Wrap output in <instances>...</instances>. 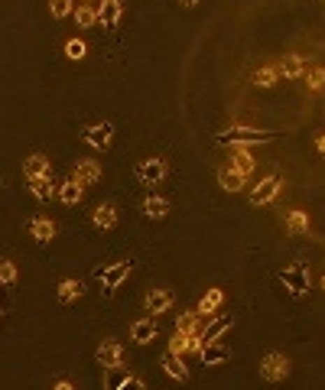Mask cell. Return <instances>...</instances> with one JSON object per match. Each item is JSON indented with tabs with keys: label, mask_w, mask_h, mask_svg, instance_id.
<instances>
[{
	"label": "cell",
	"mask_w": 325,
	"mask_h": 390,
	"mask_svg": "<svg viewBox=\"0 0 325 390\" xmlns=\"http://www.w3.org/2000/svg\"><path fill=\"white\" fill-rule=\"evenodd\" d=\"M137 179L143 182V186H159V182L166 179V160L147 156L143 163H137Z\"/></svg>",
	"instance_id": "7"
},
{
	"label": "cell",
	"mask_w": 325,
	"mask_h": 390,
	"mask_svg": "<svg viewBox=\"0 0 325 390\" xmlns=\"http://www.w3.org/2000/svg\"><path fill=\"white\" fill-rule=\"evenodd\" d=\"M273 68H277V75H280V78H299V75H303V72L309 68V62H306L303 56H287V59H280Z\"/></svg>",
	"instance_id": "17"
},
{
	"label": "cell",
	"mask_w": 325,
	"mask_h": 390,
	"mask_svg": "<svg viewBox=\"0 0 325 390\" xmlns=\"http://www.w3.org/2000/svg\"><path fill=\"white\" fill-rule=\"evenodd\" d=\"M157 332H159V325L153 315H143L137 322H130V338H133V345H150L157 338Z\"/></svg>",
	"instance_id": "11"
},
{
	"label": "cell",
	"mask_w": 325,
	"mask_h": 390,
	"mask_svg": "<svg viewBox=\"0 0 325 390\" xmlns=\"http://www.w3.org/2000/svg\"><path fill=\"white\" fill-rule=\"evenodd\" d=\"M198 358H202V364H208V368H218V364H224L231 358V352H228L224 342H208L198 348Z\"/></svg>",
	"instance_id": "13"
},
{
	"label": "cell",
	"mask_w": 325,
	"mask_h": 390,
	"mask_svg": "<svg viewBox=\"0 0 325 390\" xmlns=\"http://www.w3.org/2000/svg\"><path fill=\"white\" fill-rule=\"evenodd\" d=\"M121 17H124L121 0H104L101 7H98V23H101L104 29H114L117 23H121Z\"/></svg>",
	"instance_id": "14"
},
{
	"label": "cell",
	"mask_w": 325,
	"mask_h": 390,
	"mask_svg": "<svg viewBox=\"0 0 325 390\" xmlns=\"http://www.w3.org/2000/svg\"><path fill=\"white\" fill-rule=\"evenodd\" d=\"M92 225L98 231H111L114 225H117V209H114L111 202H101V205L94 209V215H92Z\"/></svg>",
	"instance_id": "19"
},
{
	"label": "cell",
	"mask_w": 325,
	"mask_h": 390,
	"mask_svg": "<svg viewBox=\"0 0 325 390\" xmlns=\"http://www.w3.org/2000/svg\"><path fill=\"white\" fill-rule=\"evenodd\" d=\"M222 299H224L222 290H208V293H205L202 299H198V309H195V313H198V315H212L215 309L222 306Z\"/></svg>",
	"instance_id": "28"
},
{
	"label": "cell",
	"mask_w": 325,
	"mask_h": 390,
	"mask_svg": "<svg viewBox=\"0 0 325 390\" xmlns=\"http://www.w3.org/2000/svg\"><path fill=\"white\" fill-rule=\"evenodd\" d=\"M82 140L92 147V150H98V153H104L108 147H111V140H114V127L104 121V124H88L82 130Z\"/></svg>",
	"instance_id": "6"
},
{
	"label": "cell",
	"mask_w": 325,
	"mask_h": 390,
	"mask_svg": "<svg viewBox=\"0 0 325 390\" xmlns=\"http://www.w3.org/2000/svg\"><path fill=\"white\" fill-rule=\"evenodd\" d=\"M82 296H85V283H82V280L65 276L62 283H59V299H62V303H75V299H82Z\"/></svg>",
	"instance_id": "24"
},
{
	"label": "cell",
	"mask_w": 325,
	"mask_h": 390,
	"mask_svg": "<svg viewBox=\"0 0 325 390\" xmlns=\"http://www.w3.org/2000/svg\"><path fill=\"white\" fill-rule=\"evenodd\" d=\"M104 387L108 390H147V384L127 374L124 368H111V371H104Z\"/></svg>",
	"instance_id": "9"
},
{
	"label": "cell",
	"mask_w": 325,
	"mask_h": 390,
	"mask_svg": "<svg viewBox=\"0 0 325 390\" xmlns=\"http://www.w3.org/2000/svg\"><path fill=\"white\" fill-rule=\"evenodd\" d=\"M49 13L56 20H62V17H68V13H75V7L68 3V0H59V3H49Z\"/></svg>",
	"instance_id": "36"
},
{
	"label": "cell",
	"mask_w": 325,
	"mask_h": 390,
	"mask_svg": "<svg viewBox=\"0 0 325 390\" xmlns=\"http://www.w3.org/2000/svg\"><path fill=\"white\" fill-rule=\"evenodd\" d=\"M231 315H215L212 322L205 325V332H202V345H208V342H222V335L231 329Z\"/></svg>",
	"instance_id": "20"
},
{
	"label": "cell",
	"mask_w": 325,
	"mask_h": 390,
	"mask_svg": "<svg viewBox=\"0 0 325 390\" xmlns=\"http://www.w3.org/2000/svg\"><path fill=\"white\" fill-rule=\"evenodd\" d=\"M287 228L293 231V234H306V231H309V218L303 215V211H289V215H287Z\"/></svg>",
	"instance_id": "31"
},
{
	"label": "cell",
	"mask_w": 325,
	"mask_h": 390,
	"mask_svg": "<svg viewBox=\"0 0 325 390\" xmlns=\"http://www.w3.org/2000/svg\"><path fill=\"white\" fill-rule=\"evenodd\" d=\"M29 234H33L39 244H49V241L56 238V225L49 218H43V215H36V218L29 221Z\"/></svg>",
	"instance_id": "22"
},
{
	"label": "cell",
	"mask_w": 325,
	"mask_h": 390,
	"mask_svg": "<svg viewBox=\"0 0 325 390\" xmlns=\"http://www.w3.org/2000/svg\"><path fill=\"white\" fill-rule=\"evenodd\" d=\"M94 358H98V364H101L104 371H111V368H124V348L117 342H111V338H104V342L98 345Z\"/></svg>",
	"instance_id": "10"
},
{
	"label": "cell",
	"mask_w": 325,
	"mask_h": 390,
	"mask_svg": "<svg viewBox=\"0 0 325 390\" xmlns=\"http://www.w3.org/2000/svg\"><path fill=\"white\" fill-rule=\"evenodd\" d=\"M195 329H198V313H182V315L176 319V332H192V335H198Z\"/></svg>",
	"instance_id": "34"
},
{
	"label": "cell",
	"mask_w": 325,
	"mask_h": 390,
	"mask_svg": "<svg viewBox=\"0 0 325 390\" xmlns=\"http://www.w3.org/2000/svg\"><path fill=\"white\" fill-rule=\"evenodd\" d=\"M65 56L72 59V62H78V59L88 56V46H85V39H68V43H65Z\"/></svg>",
	"instance_id": "33"
},
{
	"label": "cell",
	"mask_w": 325,
	"mask_h": 390,
	"mask_svg": "<svg viewBox=\"0 0 325 390\" xmlns=\"http://www.w3.org/2000/svg\"><path fill=\"white\" fill-rule=\"evenodd\" d=\"M52 390H75V387H72V381H56Z\"/></svg>",
	"instance_id": "37"
},
{
	"label": "cell",
	"mask_w": 325,
	"mask_h": 390,
	"mask_svg": "<svg viewBox=\"0 0 325 390\" xmlns=\"http://www.w3.org/2000/svg\"><path fill=\"white\" fill-rule=\"evenodd\" d=\"M322 290H325V276H322Z\"/></svg>",
	"instance_id": "39"
},
{
	"label": "cell",
	"mask_w": 325,
	"mask_h": 390,
	"mask_svg": "<svg viewBox=\"0 0 325 390\" xmlns=\"http://www.w3.org/2000/svg\"><path fill=\"white\" fill-rule=\"evenodd\" d=\"M198 348H202V335L192 332H176L169 342V354H176V358H186L189 352H198Z\"/></svg>",
	"instance_id": "12"
},
{
	"label": "cell",
	"mask_w": 325,
	"mask_h": 390,
	"mask_svg": "<svg viewBox=\"0 0 325 390\" xmlns=\"http://www.w3.org/2000/svg\"><path fill=\"white\" fill-rule=\"evenodd\" d=\"M280 283L287 286V293L289 296H306L309 293V270H306V264H289V267H283L280 270Z\"/></svg>",
	"instance_id": "2"
},
{
	"label": "cell",
	"mask_w": 325,
	"mask_h": 390,
	"mask_svg": "<svg viewBox=\"0 0 325 390\" xmlns=\"http://www.w3.org/2000/svg\"><path fill=\"white\" fill-rule=\"evenodd\" d=\"M56 199L62 202V205H78V202L85 199V186L75 179H62L56 186Z\"/></svg>",
	"instance_id": "15"
},
{
	"label": "cell",
	"mask_w": 325,
	"mask_h": 390,
	"mask_svg": "<svg viewBox=\"0 0 325 390\" xmlns=\"http://www.w3.org/2000/svg\"><path fill=\"white\" fill-rule=\"evenodd\" d=\"M140 211L147 215V218H166L169 215V202L163 195H147V199L140 202Z\"/></svg>",
	"instance_id": "23"
},
{
	"label": "cell",
	"mask_w": 325,
	"mask_h": 390,
	"mask_svg": "<svg viewBox=\"0 0 325 390\" xmlns=\"http://www.w3.org/2000/svg\"><path fill=\"white\" fill-rule=\"evenodd\" d=\"M316 147H319V153H325V137H319V143H316Z\"/></svg>",
	"instance_id": "38"
},
{
	"label": "cell",
	"mask_w": 325,
	"mask_h": 390,
	"mask_svg": "<svg viewBox=\"0 0 325 390\" xmlns=\"http://www.w3.org/2000/svg\"><path fill=\"white\" fill-rule=\"evenodd\" d=\"M289 358L287 354H280V352H270L263 361H260V377L263 381H270V384H277V381H287L289 377Z\"/></svg>",
	"instance_id": "3"
},
{
	"label": "cell",
	"mask_w": 325,
	"mask_h": 390,
	"mask_svg": "<svg viewBox=\"0 0 325 390\" xmlns=\"http://www.w3.org/2000/svg\"><path fill=\"white\" fill-rule=\"evenodd\" d=\"M215 140H218V143H231V147H247V143L277 140V133H270V130H251V127H231V130L215 133Z\"/></svg>",
	"instance_id": "1"
},
{
	"label": "cell",
	"mask_w": 325,
	"mask_h": 390,
	"mask_svg": "<svg viewBox=\"0 0 325 390\" xmlns=\"http://www.w3.org/2000/svg\"><path fill=\"white\" fill-rule=\"evenodd\" d=\"M244 179H247V176H241V172L231 170V166L218 170V182H222V189H224V192H241V189H244Z\"/></svg>",
	"instance_id": "25"
},
{
	"label": "cell",
	"mask_w": 325,
	"mask_h": 390,
	"mask_svg": "<svg viewBox=\"0 0 325 390\" xmlns=\"http://www.w3.org/2000/svg\"><path fill=\"white\" fill-rule=\"evenodd\" d=\"M27 189L36 202H49L56 195V182H52V176H39V179H27Z\"/></svg>",
	"instance_id": "18"
},
{
	"label": "cell",
	"mask_w": 325,
	"mask_h": 390,
	"mask_svg": "<svg viewBox=\"0 0 325 390\" xmlns=\"http://www.w3.org/2000/svg\"><path fill=\"white\" fill-rule=\"evenodd\" d=\"M130 270H133V260H117V264L98 270V280H101V286L108 290V293H114V290L130 276Z\"/></svg>",
	"instance_id": "5"
},
{
	"label": "cell",
	"mask_w": 325,
	"mask_h": 390,
	"mask_svg": "<svg viewBox=\"0 0 325 390\" xmlns=\"http://www.w3.org/2000/svg\"><path fill=\"white\" fill-rule=\"evenodd\" d=\"M280 189H283V176L280 172H270L267 179H260L257 186L251 189V205H270V202L280 195Z\"/></svg>",
	"instance_id": "4"
},
{
	"label": "cell",
	"mask_w": 325,
	"mask_h": 390,
	"mask_svg": "<svg viewBox=\"0 0 325 390\" xmlns=\"http://www.w3.org/2000/svg\"><path fill=\"white\" fill-rule=\"evenodd\" d=\"M306 85L312 88V91H322V88H325V68H322V66L309 68V78H306Z\"/></svg>",
	"instance_id": "35"
},
{
	"label": "cell",
	"mask_w": 325,
	"mask_h": 390,
	"mask_svg": "<svg viewBox=\"0 0 325 390\" xmlns=\"http://www.w3.org/2000/svg\"><path fill=\"white\" fill-rule=\"evenodd\" d=\"M163 371L173 377V381H189V368L182 364V358H176V354H163Z\"/></svg>",
	"instance_id": "26"
},
{
	"label": "cell",
	"mask_w": 325,
	"mask_h": 390,
	"mask_svg": "<svg viewBox=\"0 0 325 390\" xmlns=\"http://www.w3.org/2000/svg\"><path fill=\"white\" fill-rule=\"evenodd\" d=\"M280 82V75H277V68L273 66H263V68H257L254 72V85L257 88H273Z\"/></svg>",
	"instance_id": "29"
},
{
	"label": "cell",
	"mask_w": 325,
	"mask_h": 390,
	"mask_svg": "<svg viewBox=\"0 0 325 390\" xmlns=\"http://www.w3.org/2000/svg\"><path fill=\"white\" fill-rule=\"evenodd\" d=\"M231 170H238L241 176H251L254 172V156L244 147H234V153H231Z\"/></svg>",
	"instance_id": "27"
},
{
	"label": "cell",
	"mask_w": 325,
	"mask_h": 390,
	"mask_svg": "<svg viewBox=\"0 0 325 390\" xmlns=\"http://www.w3.org/2000/svg\"><path fill=\"white\" fill-rule=\"evenodd\" d=\"M173 303H176L173 290H163V286H157V290H150L147 299H143V313L157 319L159 313H169V309H173Z\"/></svg>",
	"instance_id": "8"
},
{
	"label": "cell",
	"mask_w": 325,
	"mask_h": 390,
	"mask_svg": "<svg viewBox=\"0 0 325 390\" xmlns=\"http://www.w3.org/2000/svg\"><path fill=\"white\" fill-rule=\"evenodd\" d=\"M72 179L82 182V186H92V182L101 179V166H98L94 160H78L75 163V170H72Z\"/></svg>",
	"instance_id": "16"
},
{
	"label": "cell",
	"mask_w": 325,
	"mask_h": 390,
	"mask_svg": "<svg viewBox=\"0 0 325 390\" xmlns=\"http://www.w3.org/2000/svg\"><path fill=\"white\" fill-rule=\"evenodd\" d=\"M72 17H75V23H78L82 29H88V27L98 23V7H75Z\"/></svg>",
	"instance_id": "30"
},
{
	"label": "cell",
	"mask_w": 325,
	"mask_h": 390,
	"mask_svg": "<svg viewBox=\"0 0 325 390\" xmlns=\"http://www.w3.org/2000/svg\"><path fill=\"white\" fill-rule=\"evenodd\" d=\"M0 286H17V264L0 257Z\"/></svg>",
	"instance_id": "32"
},
{
	"label": "cell",
	"mask_w": 325,
	"mask_h": 390,
	"mask_svg": "<svg viewBox=\"0 0 325 390\" xmlns=\"http://www.w3.org/2000/svg\"><path fill=\"white\" fill-rule=\"evenodd\" d=\"M23 172H27V179H39V176H52V166H49V160L43 153H33L23 163Z\"/></svg>",
	"instance_id": "21"
}]
</instances>
